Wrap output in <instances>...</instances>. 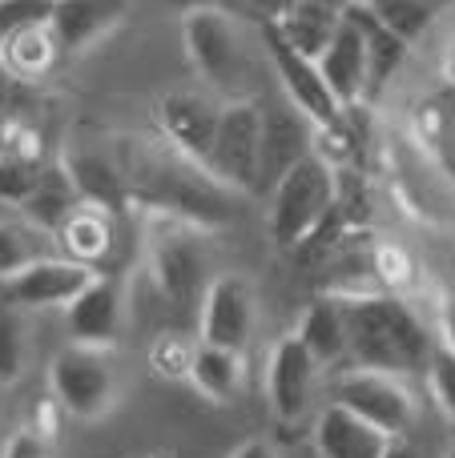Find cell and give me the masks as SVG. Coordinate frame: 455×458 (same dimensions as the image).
I'll return each mask as SVG.
<instances>
[{"label": "cell", "instance_id": "8fae6325", "mask_svg": "<svg viewBox=\"0 0 455 458\" xmlns=\"http://www.w3.org/2000/svg\"><path fill=\"white\" fill-rule=\"evenodd\" d=\"M218 117H222V105L210 101L206 93H193V89H169L158 101L161 141L193 165H206V153L218 133Z\"/></svg>", "mask_w": 455, "mask_h": 458}, {"label": "cell", "instance_id": "484cf974", "mask_svg": "<svg viewBox=\"0 0 455 458\" xmlns=\"http://www.w3.org/2000/svg\"><path fill=\"white\" fill-rule=\"evenodd\" d=\"M29 362V322L24 310L0 298V386H13Z\"/></svg>", "mask_w": 455, "mask_h": 458}, {"label": "cell", "instance_id": "9a60e30c", "mask_svg": "<svg viewBox=\"0 0 455 458\" xmlns=\"http://www.w3.org/2000/svg\"><path fill=\"white\" fill-rule=\"evenodd\" d=\"M61 169L69 174L73 190L85 206H97L105 214H117L121 206L129 201V182H125V169L113 153L93 149V145H73L64 149Z\"/></svg>", "mask_w": 455, "mask_h": 458}, {"label": "cell", "instance_id": "9c48e42d", "mask_svg": "<svg viewBox=\"0 0 455 458\" xmlns=\"http://www.w3.org/2000/svg\"><path fill=\"white\" fill-rule=\"evenodd\" d=\"M262 45H266V56H270L274 77H279L290 109H295L298 117L311 121L314 129H339V121H343V105L331 97L319 64H314L311 56H303L298 48H290L270 21L262 24Z\"/></svg>", "mask_w": 455, "mask_h": 458}, {"label": "cell", "instance_id": "7402d4cb", "mask_svg": "<svg viewBox=\"0 0 455 458\" xmlns=\"http://www.w3.org/2000/svg\"><path fill=\"white\" fill-rule=\"evenodd\" d=\"M190 386L198 390L206 403H218V406H230L234 398L242 394V378H246V366H242V354L234 350H218V346H206L198 342L193 350V362H190Z\"/></svg>", "mask_w": 455, "mask_h": 458}, {"label": "cell", "instance_id": "4dcf8cb0", "mask_svg": "<svg viewBox=\"0 0 455 458\" xmlns=\"http://www.w3.org/2000/svg\"><path fill=\"white\" fill-rule=\"evenodd\" d=\"M193 350L198 346H185L177 334H166V338L150 350V362L158 366L166 378H185V374H190V362H193Z\"/></svg>", "mask_w": 455, "mask_h": 458}, {"label": "cell", "instance_id": "44dd1931", "mask_svg": "<svg viewBox=\"0 0 455 458\" xmlns=\"http://www.w3.org/2000/svg\"><path fill=\"white\" fill-rule=\"evenodd\" d=\"M295 338L311 350V358L327 370V366L347 362V318L339 298H319L303 310L295 326Z\"/></svg>", "mask_w": 455, "mask_h": 458}, {"label": "cell", "instance_id": "8992f818", "mask_svg": "<svg viewBox=\"0 0 455 458\" xmlns=\"http://www.w3.org/2000/svg\"><path fill=\"white\" fill-rule=\"evenodd\" d=\"M331 403L347 406V411L359 414L363 422L379 427L387 438H408L411 427H416V414H419L408 378L379 374V370H359V366H347L335 378Z\"/></svg>", "mask_w": 455, "mask_h": 458}, {"label": "cell", "instance_id": "2e32d148", "mask_svg": "<svg viewBox=\"0 0 455 458\" xmlns=\"http://www.w3.org/2000/svg\"><path fill=\"white\" fill-rule=\"evenodd\" d=\"M311 438L319 458H383L387 446L395 443L379 427H371L359 414H351L347 406H335V403H327L314 414Z\"/></svg>", "mask_w": 455, "mask_h": 458}, {"label": "cell", "instance_id": "f546056e", "mask_svg": "<svg viewBox=\"0 0 455 458\" xmlns=\"http://www.w3.org/2000/svg\"><path fill=\"white\" fill-rule=\"evenodd\" d=\"M427 390H432L435 406H440V414L455 427V354L451 350H443L440 342H435V354L432 362H427Z\"/></svg>", "mask_w": 455, "mask_h": 458}, {"label": "cell", "instance_id": "f1b7e54d", "mask_svg": "<svg viewBox=\"0 0 455 458\" xmlns=\"http://www.w3.org/2000/svg\"><path fill=\"white\" fill-rule=\"evenodd\" d=\"M53 4L56 0H0V45L24 29L48 24L53 21Z\"/></svg>", "mask_w": 455, "mask_h": 458}, {"label": "cell", "instance_id": "5bb4252c", "mask_svg": "<svg viewBox=\"0 0 455 458\" xmlns=\"http://www.w3.org/2000/svg\"><path fill=\"white\" fill-rule=\"evenodd\" d=\"M121 326H125V290L109 274H97V282L64 310L69 346L109 350V346H117Z\"/></svg>", "mask_w": 455, "mask_h": 458}, {"label": "cell", "instance_id": "d4e9b609", "mask_svg": "<svg viewBox=\"0 0 455 458\" xmlns=\"http://www.w3.org/2000/svg\"><path fill=\"white\" fill-rule=\"evenodd\" d=\"M77 206H81L77 190H73L69 174H64L61 161H56V165H45V174H40L32 198L21 206V217H29L32 225H40L45 233L56 237V229L64 225V217H69Z\"/></svg>", "mask_w": 455, "mask_h": 458}, {"label": "cell", "instance_id": "7c38bea8", "mask_svg": "<svg viewBox=\"0 0 455 458\" xmlns=\"http://www.w3.org/2000/svg\"><path fill=\"white\" fill-rule=\"evenodd\" d=\"M93 282H97V269L56 253V258L37 261L21 277L4 282V301H13L24 314L29 310H69Z\"/></svg>", "mask_w": 455, "mask_h": 458}, {"label": "cell", "instance_id": "4316f807", "mask_svg": "<svg viewBox=\"0 0 455 458\" xmlns=\"http://www.w3.org/2000/svg\"><path fill=\"white\" fill-rule=\"evenodd\" d=\"M40 174H45V165H40L37 157H24V153H16V149H4L0 153V201L24 206V201L32 198V190H37Z\"/></svg>", "mask_w": 455, "mask_h": 458}, {"label": "cell", "instance_id": "d6a6232c", "mask_svg": "<svg viewBox=\"0 0 455 458\" xmlns=\"http://www.w3.org/2000/svg\"><path fill=\"white\" fill-rule=\"evenodd\" d=\"M230 458H282V454H279V446H274L270 438H246V443L234 446Z\"/></svg>", "mask_w": 455, "mask_h": 458}, {"label": "cell", "instance_id": "603a6c76", "mask_svg": "<svg viewBox=\"0 0 455 458\" xmlns=\"http://www.w3.org/2000/svg\"><path fill=\"white\" fill-rule=\"evenodd\" d=\"M56 237L32 225L29 217H0V285L21 277L29 266L56 258Z\"/></svg>", "mask_w": 455, "mask_h": 458}, {"label": "cell", "instance_id": "277c9868", "mask_svg": "<svg viewBox=\"0 0 455 458\" xmlns=\"http://www.w3.org/2000/svg\"><path fill=\"white\" fill-rule=\"evenodd\" d=\"M202 169L226 193H254L262 185V109L254 101L222 105L214 145Z\"/></svg>", "mask_w": 455, "mask_h": 458}, {"label": "cell", "instance_id": "cb8c5ba5", "mask_svg": "<svg viewBox=\"0 0 455 458\" xmlns=\"http://www.w3.org/2000/svg\"><path fill=\"white\" fill-rule=\"evenodd\" d=\"M61 53L64 48L53 32V21H48V24H37V29L16 32L13 40H4V45H0V64H4L16 81H40L53 72Z\"/></svg>", "mask_w": 455, "mask_h": 458}, {"label": "cell", "instance_id": "ba28073f", "mask_svg": "<svg viewBox=\"0 0 455 458\" xmlns=\"http://www.w3.org/2000/svg\"><path fill=\"white\" fill-rule=\"evenodd\" d=\"M258 330V293L254 282L242 274H214L198 301V342L218 350H242L250 346Z\"/></svg>", "mask_w": 455, "mask_h": 458}, {"label": "cell", "instance_id": "4fadbf2b", "mask_svg": "<svg viewBox=\"0 0 455 458\" xmlns=\"http://www.w3.org/2000/svg\"><path fill=\"white\" fill-rule=\"evenodd\" d=\"M319 72L327 81L331 97H335L343 109L359 105L371 89V48H367V32H363L359 16L347 8L339 32L331 37V45L319 53Z\"/></svg>", "mask_w": 455, "mask_h": 458}, {"label": "cell", "instance_id": "8d00e7d4", "mask_svg": "<svg viewBox=\"0 0 455 458\" xmlns=\"http://www.w3.org/2000/svg\"><path fill=\"white\" fill-rule=\"evenodd\" d=\"M295 0H254V8L258 13H266V21H274V16L282 13V8H290Z\"/></svg>", "mask_w": 455, "mask_h": 458}, {"label": "cell", "instance_id": "e0dca14e", "mask_svg": "<svg viewBox=\"0 0 455 458\" xmlns=\"http://www.w3.org/2000/svg\"><path fill=\"white\" fill-rule=\"evenodd\" d=\"M343 16H347L343 0H295V4L282 8L270 24L279 29V37L287 40L290 48H298L303 56L319 61V53L331 45V37L339 32Z\"/></svg>", "mask_w": 455, "mask_h": 458}, {"label": "cell", "instance_id": "6da1fadb", "mask_svg": "<svg viewBox=\"0 0 455 458\" xmlns=\"http://www.w3.org/2000/svg\"><path fill=\"white\" fill-rule=\"evenodd\" d=\"M347 318V362L359 370L395 374H427L435 354V338L408 301L391 293H343L339 298Z\"/></svg>", "mask_w": 455, "mask_h": 458}, {"label": "cell", "instance_id": "836d02e7", "mask_svg": "<svg viewBox=\"0 0 455 458\" xmlns=\"http://www.w3.org/2000/svg\"><path fill=\"white\" fill-rule=\"evenodd\" d=\"M440 346L455 354V293L440 306Z\"/></svg>", "mask_w": 455, "mask_h": 458}, {"label": "cell", "instance_id": "ab89813d", "mask_svg": "<svg viewBox=\"0 0 455 458\" xmlns=\"http://www.w3.org/2000/svg\"><path fill=\"white\" fill-rule=\"evenodd\" d=\"M0 153H4V145H0Z\"/></svg>", "mask_w": 455, "mask_h": 458}, {"label": "cell", "instance_id": "30bf717a", "mask_svg": "<svg viewBox=\"0 0 455 458\" xmlns=\"http://www.w3.org/2000/svg\"><path fill=\"white\" fill-rule=\"evenodd\" d=\"M319 374L322 366L311 358V350L295 338V330L282 334L266 354V374H262V390H266V406L282 427H295L311 414L314 406V390H319Z\"/></svg>", "mask_w": 455, "mask_h": 458}, {"label": "cell", "instance_id": "d590c367", "mask_svg": "<svg viewBox=\"0 0 455 458\" xmlns=\"http://www.w3.org/2000/svg\"><path fill=\"white\" fill-rule=\"evenodd\" d=\"M383 458H424V454H419V446L411 443V438H395V443L387 446Z\"/></svg>", "mask_w": 455, "mask_h": 458}, {"label": "cell", "instance_id": "5b68a950", "mask_svg": "<svg viewBox=\"0 0 455 458\" xmlns=\"http://www.w3.org/2000/svg\"><path fill=\"white\" fill-rule=\"evenodd\" d=\"M182 48L190 56V69L198 72L206 85L234 93L246 69V40L242 29L226 8H193L182 16Z\"/></svg>", "mask_w": 455, "mask_h": 458}, {"label": "cell", "instance_id": "f35d334b", "mask_svg": "<svg viewBox=\"0 0 455 458\" xmlns=\"http://www.w3.org/2000/svg\"><path fill=\"white\" fill-rule=\"evenodd\" d=\"M443 458H455V435H451V443H448V454H443Z\"/></svg>", "mask_w": 455, "mask_h": 458}, {"label": "cell", "instance_id": "52a82bcc", "mask_svg": "<svg viewBox=\"0 0 455 458\" xmlns=\"http://www.w3.org/2000/svg\"><path fill=\"white\" fill-rule=\"evenodd\" d=\"M53 398L81 422H97L117 403V370L105 350L64 346L48 366Z\"/></svg>", "mask_w": 455, "mask_h": 458}, {"label": "cell", "instance_id": "3957f363", "mask_svg": "<svg viewBox=\"0 0 455 458\" xmlns=\"http://www.w3.org/2000/svg\"><path fill=\"white\" fill-rule=\"evenodd\" d=\"M339 198L335 169L322 153H306L295 169L270 185V209H266V225L279 250H295V245L311 242L331 217Z\"/></svg>", "mask_w": 455, "mask_h": 458}, {"label": "cell", "instance_id": "e575fe53", "mask_svg": "<svg viewBox=\"0 0 455 458\" xmlns=\"http://www.w3.org/2000/svg\"><path fill=\"white\" fill-rule=\"evenodd\" d=\"M13 97H16V77L4 69V64H0V113L13 105Z\"/></svg>", "mask_w": 455, "mask_h": 458}, {"label": "cell", "instance_id": "ffe728a7", "mask_svg": "<svg viewBox=\"0 0 455 458\" xmlns=\"http://www.w3.org/2000/svg\"><path fill=\"white\" fill-rule=\"evenodd\" d=\"M113 242H117V233H113V214H105V209H97V206H85V201L56 229V250H61L64 258L81 261V266L97 269V274H101V261L113 253Z\"/></svg>", "mask_w": 455, "mask_h": 458}, {"label": "cell", "instance_id": "ac0fdd59", "mask_svg": "<svg viewBox=\"0 0 455 458\" xmlns=\"http://www.w3.org/2000/svg\"><path fill=\"white\" fill-rule=\"evenodd\" d=\"M129 0H56L53 4V32L64 53L97 45L109 29H117Z\"/></svg>", "mask_w": 455, "mask_h": 458}, {"label": "cell", "instance_id": "74e56055", "mask_svg": "<svg viewBox=\"0 0 455 458\" xmlns=\"http://www.w3.org/2000/svg\"><path fill=\"white\" fill-rule=\"evenodd\" d=\"M166 4L169 8H182V16H185V13H193V8H210L214 0H166Z\"/></svg>", "mask_w": 455, "mask_h": 458}, {"label": "cell", "instance_id": "83f0119b", "mask_svg": "<svg viewBox=\"0 0 455 458\" xmlns=\"http://www.w3.org/2000/svg\"><path fill=\"white\" fill-rule=\"evenodd\" d=\"M347 8H367L391 32H399L403 40H411L427 24V4L424 0H343Z\"/></svg>", "mask_w": 455, "mask_h": 458}, {"label": "cell", "instance_id": "7a4b0ae2", "mask_svg": "<svg viewBox=\"0 0 455 458\" xmlns=\"http://www.w3.org/2000/svg\"><path fill=\"white\" fill-rule=\"evenodd\" d=\"M198 222H185L177 214H153L145 229V266H150L153 285L169 306H198L206 285L214 282L210 274V245L202 237Z\"/></svg>", "mask_w": 455, "mask_h": 458}, {"label": "cell", "instance_id": "1f68e13d", "mask_svg": "<svg viewBox=\"0 0 455 458\" xmlns=\"http://www.w3.org/2000/svg\"><path fill=\"white\" fill-rule=\"evenodd\" d=\"M0 458H48V446L37 430H16V435L4 443Z\"/></svg>", "mask_w": 455, "mask_h": 458}, {"label": "cell", "instance_id": "d6986e66", "mask_svg": "<svg viewBox=\"0 0 455 458\" xmlns=\"http://www.w3.org/2000/svg\"><path fill=\"white\" fill-rule=\"evenodd\" d=\"M311 149V121L295 109L262 113V185H274L287 169H295Z\"/></svg>", "mask_w": 455, "mask_h": 458}]
</instances>
